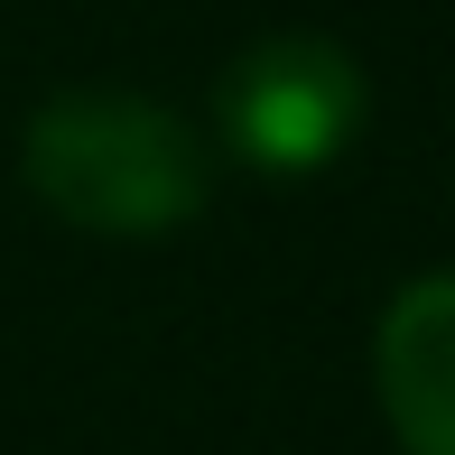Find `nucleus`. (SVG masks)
Here are the masks:
<instances>
[{"label": "nucleus", "instance_id": "obj_1", "mask_svg": "<svg viewBox=\"0 0 455 455\" xmlns=\"http://www.w3.org/2000/svg\"><path fill=\"white\" fill-rule=\"evenodd\" d=\"M19 177L47 214H66L75 233H121L149 242L177 233L186 214H204L214 196V158L168 102L149 93H112V84H75L47 93L28 112L19 140Z\"/></svg>", "mask_w": 455, "mask_h": 455}, {"label": "nucleus", "instance_id": "obj_2", "mask_svg": "<svg viewBox=\"0 0 455 455\" xmlns=\"http://www.w3.org/2000/svg\"><path fill=\"white\" fill-rule=\"evenodd\" d=\"M214 112L233 158H251L270 177H316L363 131V66L335 37H260L251 56L223 66Z\"/></svg>", "mask_w": 455, "mask_h": 455}, {"label": "nucleus", "instance_id": "obj_3", "mask_svg": "<svg viewBox=\"0 0 455 455\" xmlns=\"http://www.w3.org/2000/svg\"><path fill=\"white\" fill-rule=\"evenodd\" d=\"M371 381H381V419L400 455H455V270L409 279L381 307Z\"/></svg>", "mask_w": 455, "mask_h": 455}]
</instances>
